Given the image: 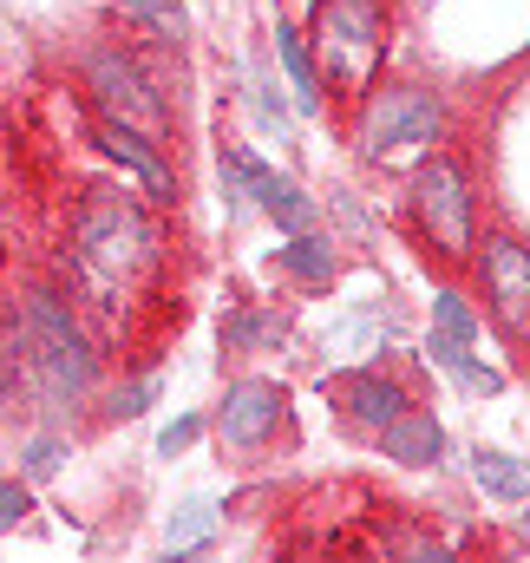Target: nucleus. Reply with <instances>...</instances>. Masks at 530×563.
I'll return each instance as SVG.
<instances>
[{
  "label": "nucleus",
  "mask_w": 530,
  "mask_h": 563,
  "mask_svg": "<svg viewBox=\"0 0 530 563\" xmlns=\"http://www.w3.org/2000/svg\"><path fill=\"white\" fill-rule=\"evenodd\" d=\"M20 347H26V361H33V374L46 380L53 400H79V394H92V380H99V354L86 347V334H79V321L66 314V301L33 295L26 314H20Z\"/></svg>",
  "instance_id": "1"
},
{
  "label": "nucleus",
  "mask_w": 530,
  "mask_h": 563,
  "mask_svg": "<svg viewBox=\"0 0 530 563\" xmlns=\"http://www.w3.org/2000/svg\"><path fill=\"white\" fill-rule=\"evenodd\" d=\"M151 263V223L125 190H92L79 203V269L125 282Z\"/></svg>",
  "instance_id": "2"
},
{
  "label": "nucleus",
  "mask_w": 530,
  "mask_h": 563,
  "mask_svg": "<svg viewBox=\"0 0 530 563\" xmlns=\"http://www.w3.org/2000/svg\"><path fill=\"white\" fill-rule=\"evenodd\" d=\"M314 46L328 66V86L341 92H367L374 66H380V7L374 0H321L314 13Z\"/></svg>",
  "instance_id": "3"
},
{
  "label": "nucleus",
  "mask_w": 530,
  "mask_h": 563,
  "mask_svg": "<svg viewBox=\"0 0 530 563\" xmlns=\"http://www.w3.org/2000/svg\"><path fill=\"white\" fill-rule=\"evenodd\" d=\"M412 210L426 223V236L439 243V256H465L472 250V184L452 157H426L412 177Z\"/></svg>",
  "instance_id": "4"
},
{
  "label": "nucleus",
  "mask_w": 530,
  "mask_h": 563,
  "mask_svg": "<svg viewBox=\"0 0 530 563\" xmlns=\"http://www.w3.org/2000/svg\"><path fill=\"white\" fill-rule=\"evenodd\" d=\"M439 139V106L426 92H380L361 119V151L367 157H399V151H419V144Z\"/></svg>",
  "instance_id": "5"
},
{
  "label": "nucleus",
  "mask_w": 530,
  "mask_h": 563,
  "mask_svg": "<svg viewBox=\"0 0 530 563\" xmlns=\"http://www.w3.org/2000/svg\"><path fill=\"white\" fill-rule=\"evenodd\" d=\"M86 79H92V92H99V106H106L112 119H125V125H144V132H164V106H157L151 79L137 73L125 53L99 46V53L86 59Z\"/></svg>",
  "instance_id": "6"
},
{
  "label": "nucleus",
  "mask_w": 530,
  "mask_h": 563,
  "mask_svg": "<svg viewBox=\"0 0 530 563\" xmlns=\"http://www.w3.org/2000/svg\"><path fill=\"white\" fill-rule=\"evenodd\" d=\"M485 288H492V308L511 334H530V250L511 236H492L485 243Z\"/></svg>",
  "instance_id": "7"
},
{
  "label": "nucleus",
  "mask_w": 530,
  "mask_h": 563,
  "mask_svg": "<svg viewBox=\"0 0 530 563\" xmlns=\"http://www.w3.org/2000/svg\"><path fill=\"white\" fill-rule=\"evenodd\" d=\"M281 387L275 380H236V387H223V413H217V426H223V439L230 445H263V439H275V426H281Z\"/></svg>",
  "instance_id": "8"
},
{
  "label": "nucleus",
  "mask_w": 530,
  "mask_h": 563,
  "mask_svg": "<svg viewBox=\"0 0 530 563\" xmlns=\"http://www.w3.org/2000/svg\"><path fill=\"white\" fill-rule=\"evenodd\" d=\"M99 151H106V157H119V164L132 170V177L144 184V190H151V197H170V170H164V157L151 151V139H137L125 119H112V125L99 132Z\"/></svg>",
  "instance_id": "9"
},
{
  "label": "nucleus",
  "mask_w": 530,
  "mask_h": 563,
  "mask_svg": "<svg viewBox=\"0 0 530 563\" xmlns=\"http://www.w3.org/2000/svg\"><path fill=\"white\" fill-rule=\"evenodd\" d=\"M250 197L263 203V210L281 223V230H288V236L314 230V203H308V190H301V184H288V177H275L268 164H256V177H250Z\"/></svg>",
  "instance_id": "10"
},
{
  "label": "nucleus",
  "mask_w": 530,
  "mask_h": 563,
  "mask_svg": "<svg viewBox=\"0 0 530 563\" xmlns=\"http://www.w3.org/2000/svg\"><path fill=\"white\" fill-rule=\"evenodd\" d=\"M472 334H478V321H472L465 295H459V288H439V295H432V361L452 367V361L472 347Z\"/></svg>",
  "instance_id": "11"
},
{
  "label": "nucleus",
  "mask_w": 530,
  "mask_h": 563,
  "mask_svg": "<svg viewBox=\"0 0 530 563\" xmlns=\"http://www.w3.org/2000/svg\"><path fill=\"white\" fill-rule=\"evenodd\" d=\"M380 439H387V459H399V465H439V452H445V432L432 413H399Z\"/></svg>",
  "instance_id": "12"
},
{
  "label": "nucleus",
  "mask_w": 530,
  "mask_h": 563,
  "mask_svg": "<svg viewBox=\"0 0 530 563\" xmlns=\"http://www.w3.org/2000/svg\"><path fill=\"white\" fill-rule=\"evenodd\" d=\"M217 525H223V505H217V498H184V505L170 511L164 551H170V558H190L197 544H210V538H217Z\"/></svg>",
  "instance_id": "13"
},
{
  "label": "nucleus",
  "mask_w": 530,
  "mask_h": 563,
  "mask_svg": "<svg viewBox=\"0 0 530 563\" xmlns=\"http://www.w3.org/2000/svg\"><path fill=\"white\" fill-rule=\"evenodd\" d=\"M347 407H354V420L361 426L387 432V426L406 413V394H399L394 380H380V374H354V380H347Z\"/></svg>",
  "instance_id": "14"
},
{
  "label": "nucleus",
  "mask_w": 530,
  "mask_h": 563,
  "mask_svg": "<svg viewBox=\"0 0 530 563\" xmlns=\"http://www.w3.org/2000/svg\"><path fill=\"white\" fill-rule=\"evenodd\" d=\"M275 59H281L288 86H295V112H321V79H314V59L301 53L295 26H275Z\"/></svg>",
  "instance_id": "15"
},
{
  "label": "nucleus",
  "mask_w": 530,
  "mask_h": 563,
  "mask_svg": "<svg viewBox=\"0 0 530 563\" xmlns=\"http://www.w3.org/2000/svg\"><path fill=\"white\" fill-rule=\"evenodd\" d=\"M472 478H478V492H492V498H505V505L530 498V472L518 459H505V452H478V459H472Z\"/></svg>",
  "instance_id": "16"
},
{
  "label": "nucleus",
  "mask_w": 530,
  "mask_h": 563,
  "mask_svg": "<svg viewBox=\"0 0 530 563\" xmlns=\"http://www.w3.org/2000/svg\"><path fill=\"white\" fill-rule=\"evenodd\" d=\"M281 269H288V276H301V282H314V288H321V282H334V250H328L321 236H308V230H301V236H295V243L281 250Z\"/></svg>",
  "instance_id": "17"
},
{
  "label": "nucleus",
  "mask_w": 530,
  "mask_h": 563,
  "mask_svg": "<svg viewBox=\"0 0 530 563\" xmlns=\"http://www.w3.org/2000/svg\"><path fill=\"white\" fill-rule=\"evenodd\" d=\"M112 7L144 20V26H170V40H184V7L177 0H112Z\"/></svg>",
  "instance_id": "18"
},
{
  "label": "nucleus",
  "mask_w": 530,
  "mask_h": 563,
  "mask_svg": "<svg viewBox=\"0 0 530 563\" xmlns=\"http://www.w3.org/2000/svg\"><path fill=\"white\" fill-rule=\"evenodd\" d=\"M250 92H256V112H263V125L275 132V139H288V106L275 99V79H268L263 66L250 73Z\"/></svg>",
  "instance_id": "19"
},
{
  "label": "nucleus",
  "mask_w": 530,
  "mask_h": 563,
  "mask_svg": "<svg viewBox=\"0 0 530 563\" xmlns=\"http://www.w3.org/2000/svg\"><path fill=\"white\" fill-rule=\"evenodd\" d=\"M275 334H281V314H236V321L223 328L230 347H256V341H275Z\"/></svg>",
  "instance_id": "20"
},
{
  "label": "nucleus",
  "mask_w": 530,
  "mask_h": 563,
  "mask_svg": "<svg viewBox=\"0 0 530 563\" xmlns=\"http://www.w3.org/2000/svg\"><path fill=\"white\" fill-rule=\"evenodd\" d=\"M26 511H33V492H26V485H13V478H0V531H13Z\"/></svg>",
  "instance_id": "21"
},
{
  "label": "nucleus",
  "mask_w": 530,
  "mask_h": 563,
  "mask_svg": "<svg viewBox=\"0 0 530 563\" xmlns=\"http://www.w3.org/2000/svg\"><path fill=\"white\" fill-rule=\"evenodd\" d=\"M59 459H66V445H59V439H33V445H26V478L59 472Z\"/></svg>",
  "instance_id": "22"
},
{
  "label": "nucleus",
  "mask_w": 530,
  "mask_h": 563,
  "mask_svg": "<svg viewBox=\"0 0 530 563\" xmlns=\"http://www.w3.org/2000/svg\"><path fill=\"white\" fill-rule=\"evenodd\" d=\"M151 394H157V380H137V387H125V394H119L106 413H112V420H137V413L151 407Z\"/></svg>",
  "instance_id": "23"
},
{
  "label": "nucleus",
  "mask_w": 530,
  "mask_h": 563,
  "mask_svg": "<svg viewBox=\"0 0 530 563\" xmlns=\"http://www.w3.org/2000/svg\"><path fill=\"white\" fill-rule=\"evenodd\" d=\"M197 432H203L197 420H177V426H164V439H157V452H164V459H170V452H190V445H197Z\"/></svg>",
  "instance_id": "24"
},
{
  "label": "nucleus",
  "mask_w": 530,
  "mask_h": 563,
  "mask_svg": "<svg viewBox=\"0 0 530 563\" xmlns=\"http://www.w3.org/2000/svg\"><path fill=\"white\" fill-rule=\"evenodd\" d=\"M7 400H13V354H7V341H0V413H7Z\"/></svg>",
  "instance_id": "25"
}]
</instances>
